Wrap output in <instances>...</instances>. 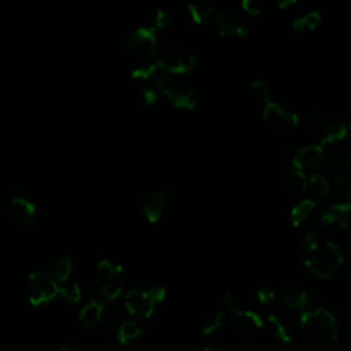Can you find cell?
Returning <instances> with one entry per match:
<instances>
[{"label":"cell","instance_id":"obj_4","mask_svg":"<svg viewBox=\"0 0 351 351\" xmlns=\"http://www.w3.org/2000/svg\"><path fill=\"white\" fill-rule=\"evenodd\" d=\"M311 132L319 137V145L339 144L347 134V125L329 108H313L307 117Z\"/></svg>","mask_w":351,"mask_h":351},{"label":"cell","instance_id":"obj_9","mask_svg":"<svg viewBox=\"0 0 351 351\" xmlns=\"http://www.w3.org/2000/svg\"><path fill=\"white\" fill-rule=\"evenodd\" d=\"M226 308L232 313L230 325L234 333L240 337H254L263 328V319L252 310L241 308L232 293H226L223 298Z\"/></svg>","mask_w":351,"mask_h":351},{"label":"cell","instance_id":"obj_31","mask_svg":"<svg viewBox=\"0 0 351 351\" xmlns=\"http://www.w3.org/2000/svg\"><path fill=\"white\" fill-rule=\"evenodd\" d=\"M156 71H158V69L155 67L154 63H151V64H145V66H140V67L133 69L132 73H130V77L136 81L149 82Z\"/></svg>","mask_w":351,"mask_h":351},{"label":"cell","instance_id":"obj_30","mask_svg":"<svg viewBox=\"0 0 351 351\" xmlns=\"http://www.w3.org/2000/svg\"><path fill=\"white\" fill-rule=\"evenodd\" d=\"M63 300L67 303H77L81 299V288L77 282H66L62 287H59V293Z\"/></svg>","mask_w":351,"mask_h":351},{"label":"cell","instance_id":"obj_2","mask_svg":"<svg viewBox=\"0 0 351 351\" xmlns=\"http://www.w3.org/2000/svg\"><path fill=\"white\" fill-rule=\"evenodd\" d=\"M166 289L156 282H145L132 288L123 299L125 311L137 319H148L163 302Z\"/></svg>","mask_w":351,"mask_h":351},{"label":"cell","instance_id":"obj_22","mask_svg":"<svg viewBox=\"0 0 351 351\" xmlns=\"http://www.w3.org/2000/svg\"><path fill=\"white\" fill-rule=\"evenodd\" d=\"M282 182L284 186L292 193H302L307 189V177L302 170L296 167L284 169Z\"/></svg>","mask_w":351,"mask_h":351},{"label":"cell","instance_id":"obj_34","mask_svg":"<svg viewBox=\"0 0 351 351\" xmlns=\"http://www.w3.org/2000/svg\"><path fill=\"white\" fill-rule=\"evenodd\" d=\"M158 96H159V93L154 86H144L140 92V104L144 108H148L156 103Z\"/></svg>","mask_w":351,"mask_h":351},{"label":"cell","instance_id":"obj_19","mask_svg":"<svg viewBox=\"0 0 351 351\" xmlns=\"http://www.w3.org/2000/svg\"><path fill=\"white\" fill-rule=\"evenodd\" d=\"M351 206L348 202L332 204L324 214L321 215V222L333 229H346L348 226Z\"/></svg>","mask_w":351,"mask_h":351},{"label":"cell","instance_id":"obj_21","mask_svg":"<svg viewBox=\"0 0 351 351\" xmlns=\"http://www.w3.org/2000/svg\"><path fill=\"white\" fill-rule=\"evenodd\" d=\"M103 307H104V303L97 300H90L81 308L80 322L84 330L92 332L96 328H99L101 314H103Z\"/></svg>","mask_w":351,"mask_h":351},{"label":"cell","instance_id":"obj_38","mask_svg":"<svg viewBox=\"0 0 351 351\" xmlns=\"http://www.w3.org/2000/svg\"><path fill=\"white\" fill-rule=\"evenodd\" d=\"M298 0H274V3L277 4V7L278 8H288V7H291L292 4H295Z\"/></svg>","mask_w":351,"mask_h":351},{"label":"cell","instance_id":"obj_15","mask_svg":"<svg viewBox=\"0 0 351 351\" xmlns=\"http://www.w3.org/2000/svg\"><path fill=\"white\" fill-rule=\"evenodd\" d=\"M277 300L292 311L304 313L315 307L314 296L300 288H282L277 291Z\"/></svg>","mask_w":351,"mask_h":351},{"label":"cell","instance_id":"obj_3","mask_svg":"<svg viewBox=\"0 0 351 351\" xmlns=\"http://www.w3.org/2000/svg\"><path fill=\"white\" fill-rule=\"evenodd\" d=\"M344 263V256L340 248L332 243L322 240L313 251L306 254V267L318 278H335Z\"/></svg>","mask_w":351,"mask_h":351},{"label":"cell","instance_id":"obj_18","mask_svg":"<svg viewBox=\"0 0 351 351\" xmlns=\"http://www.w3.org/2000/svg\"><path fill=\"white\" fill-rule=\"evenodd\" d=\"M325 149L319 144H311L299 148L292 156V163L299 170H310L318 167L324 162Z\"/></svg>","mask_w":351,"mask_h":351},{"label":"cell","instance_id":"obj_14","mask_svg":"<svg viewBox=\"0 0 351 351\" xmlns=\"http://www.w3.org/2000/svg\"><path fill=\"white\" fill-rule=\"evenodd\" d=\"M125 308L119 307L115 302H108L104 304L99 329L103 337L110 343H118V332L125 321Z\"/></svg>","mask_w":351,"mask_h":351},{"label":"cell","instance_id":"obj_6","mask_svg":"<svg viewBox=\"0 0 351 351\" xmlns=\"http://www.w3.org/2000/svg\"><path fill=\"white\" fill-rule=\"evenodd\" d=\"M303 332L315 341L333 343L337 340V325L335 315L325 307H313L300 315Z\"/></svg>","mask_w":351,"mask_h":351},{"label":"cell","instance_id":"obj_12","mask_svg":"<svg viewBox=\"0 0 351 351\" xmlns=\"http://www.w3.org/2000/svg\"><path fill=\"white\" fill-rule=\"evenodd\" d=\"M7 214L14 226L25 229L29 228L36 219V206L32 200L21 195L19 191L14 188Z\"/></svg>","mask_w":351,"mask_h":351},{"label":"cell","instance_id":"obj_17","mask_svg":"<svg viewBox=\"0 0 351 351\" xmlns=\"http://www.w3.org/2000/svg\"><path fill=\"white\" fill-rule=\"evenodd\" d=\"M167 195H169L167 189L151 191L141 195L138 200V206H140V211L143 213L144 218L148 222H156L162 217Z\"/></svg>","mask_w":351,"mask_h":351},{"label":"cell","instance_id":"obj_16","mask_svg":"<svg viewBox=\"0 0 351 351\" xmlns=\"http://www.w3.org/2000/svg\"><path fill=\"white\" fill-rule=\"evenodd\" d=\"M215 26L222 37H243L247 34L245 19L234 10H225L217 15Z\"/></svg>","mask_w":351,"mask_h":351},{"label":"cell","instance_id":"obj_29","mask_svg":"<svg viewBox=\"0 0 351 351\" xmlns=\"http://www.w3.org/2000/svg\"><path fill=\"white\" fill-rule=\"evenodd\" d=\"M222 322H223L222 311H213L203 318L200 324V333L204 336L213 335L222 326Z\"/></svg>","mask_w":351,"mask_h":351},{"label":"cell","instance_id":"obj_35","mask_svg":"<svg viewBox=\"0 0 351 351\" xmlns=\"http://www.w3.org/2000/svg\"><path fill=\"white\" fill-rule=\"evenodd\" d=\"M169 23H170V16H169V14H167L165 10H162V8H158V10L154 12L152 21H151L149 25H152L156 30H160V29L167 27Z\"/></svg>","mask_w":351,"mask_h":351},{"label":"cell","instance_id":"obj_36","mask_svg":"<svg viewBox=\"0 0 351 351\" xmlns=\"http://www.w3.org/2000/svg\"><path fill=\"white\" fill-rule=\"evenodd\" d=\"M243 10L252 16H256L263 10V0H241Z\"/></svg>","mask_w":351,"mask_h":351},{"label":"cell","instance_id":"obj_25","mask_svg":"<svg viewBox=\"0 0 351 351\" xmlns=\"http://www.w3.org/2000/svg\"><path fill=\"white\" fill-rule=\"evenodd\" d=\"M321 12L317 10H311L306 14H303L302 16L296 18L292 21V30L295 33H303V32H310V30H315L319 23H321Z\"/></svg>","mask_w":351,"mask_h":351},{"label":"cell","instance_id":"obj_26","mask_svg":"<svg viewBox=\"0 0 351 351\" xmlns=\"http://www.w3.org/2000/svg\"><path fill=\"white\" fill-rule=\"evenodd\" d=\"M307 188L311 191L314 197H317L319 200H326L332 192L329 181L321 174L308 176L307 177Z\"/></svg>","mask_w":351,"mask_h":351},{"label":"cell","instance_id":"obj_32","mask_svg":"<svg viewBox=\"0 0 351 351\" xmlns=\"http://www.w3.org/2000/svg\"><path fill=\"white\" fill-rule=\"evenodd\" d=\"M322 240H324V239H322L317 232L308 230V232H306V233L303 234V237H302V240H300V247H302L303 252L307 254V252L313 251Z\"/></svg>","mask_w":351,"mask_h":351},{"label":"cell","instance_id":"obj_8","mask_svg":"<svg viewBox=\"0 0 351 351\" xmlns=\"http://www.w3.org/2000/svg\"><path fill=\"white\" fill-rule=\"evenodd\" d=\"M123 267L110 261H100L97 263L93 287L95 291L107 302H115L122 292Z\"/></svg>","mask_w":351,"mask_h":351},{"label":"cell","instance_id":"obj_33","mask_svg":"<svg viewBox=\"0 0 351 351\" xmlns=\"http://www.w3.org/2000/svg\"><path fill=\"white\" fill-rule=\"evenodd\" d=\"M256 299L262 306H270L277 300V291L270 287H261L256 289Z\"/></svg>","mask_w":351,"mask_h":351},{"label":"cell","instance_id":"obj_39","mask_svg":"<svg viewBox=\"0 0 351 351\" xmlns=\"http://www.w3.org/2000/svg\"><path fill=\"white\" fill-rule=\"evenodd\" d=\"M60 351H78V348L71 343H64V344H62Z\"/></svg>","mask_w":351,"mask_h":351},{"label":"cell","instance_id":"obj_5","mask_svg":"<svg viewBox=\"0 0 351 351\" xmlns=\"http://www.w3.org/2000/svg\"><path fill=\"white\" fill-rule=\"evenodd\" d=\"M154 88L160 92L166 99L177 108L181 110H193L196 107V95L195 90L180 78V75L166 74L156 71L151 81Z\"/></svg>","mask_w":351,"mask_h":351},{"label":"cell","instance_id":"obj_10","mask_svg":"<svg viewBox=\"0 0 351 351\" xmlns=\"http://www.w3.org/2000/svg\"><path fill=\"white\" fill-rule=\"evenodd\" d=\"M121 47L125 52L137 58L154 56L159 47L158 30L152 25L138 26L121 40Z\"/></svg>","mask_w":351,"mask_h":351},{"label":"cell","instance_id":"obj_37","mask_svg":"<svg viewBox=\"0 0 351 351\" xmlns=\"http://www.w3.org/2000/svg\"><path fill=\"white\" fill-rule=\"evenodd\" d=\"M203 351H232V350L229 346H226L223 343H211V344L206 346Z\"/></svg>","mask_w":351,"mask_h":351},{"label":"cell","instance_id":"obj_28","mask_svg":"<svg viewBox=\"0 0 351 351\" xmlns=\"http://www.w3.org/2000/svg\"><path fill=\"white\" fill-rule=\"evenodd\" d=\"M71 270H73V261L69 256H60L52 265L51 277L58 284H64L69 280Z\"/></svg>","mask_w":351,"mask_h":351},{"label":"cell","instance_id":"obj_27","mask_svg":"<svg viewBox=\"0 0 351 351\" xmlns=\"http://www.w3.org/2000/svg\"><path fill=\"white\" fill-rule=\"evenodd\" d=\"M315 208V202L313 199H303L296 203L291 210V222L293 226H300L307 221Z\"/></svg>","mask_w":351,"mask_h":351},{"label":"cell","instance_id":"obj_11","mask_svg":"<svg viewBox=\"0 0 351 351\" xmlns=\"http://www.w3.org/2000/svg\"><path fill=\"white\" fill-rule=\"evenodd\" d=\"M59 293V284L51 277V274L38 270L33 271L27 277L26 295L33 306L48 303Z\"/></svg>","mask_w":351,"mask_h":351},{"label":"cell","instance_id":"obj_23","mask_svg":"<svg viewBox=\"0 0 351 351\" xmlns=\"http://www.w3.org/2000/svg\"><path fill=\"white\" fill-rule=\"evenodd\" d=\"M186 11L196 25H202L213 15L214 5L210 0H192L186 4Z\"/></svg>","mask_w":351,"mask_h":351},{"label":"cell","instance_id":"obj_1","mask_svg":"<svg viewBox=\"0 0 351 351\" xmlns=\"http://www.w3.org/2000/svg\"><path fill=\"white\" fill-rule=\"evenodd\" d=\"M250 89L256 101L262 106V118L270 130L276 133H288L298 126V114L289 111L276 101H271L269 89L263 81L254 80L250 85Z\"/></svg>","mask_w":351,"mask_h":351},{"label":"cell","instance_id":"obj_7","mask_svg":"<svg viewBox=\"0 0 351 351\" xmlns=\"http://www.w3.org/2000/svg\"><path fill=\"white\" fill-rule=\"evenodd\" d=\"M154 58V64L159 71L173 75L185 74L193 70L197 64V58L193 52L176 44L165 47L159 45Z\"/></svg>","mask_w":351,"mask_h":351},{"label":"cell","instance_id":"obj_24","mask_svg":"<svg viewBox=\"0 0 351 351\" xmlns=\"http://www.w3.org/2000/svg\"><path fill=\"white\" fill-rule=\"evenodd\" d=\"M144 335L143 326L133 319H125L118 332V344L129 346Z\"/></svg>","mask_w":351,"mask_h":351},{"label":"cell","instance_id":"obj_20","mask_svg":"<svg viewBox=\"0 0 351 351\" xmlns=\"http://www.w3.org/2000/svg\"><path fill=\"white\" fill-rule=\"evenodd\" d=\"M269 336L278 343H289L292 340V330L288 324L277 314H269L263 322Z\"/></svg>","mask_w":351,"mask_h":351},{"label":"cell","instance_id":"obj_13","mask_svg":"<svg viewBox=\"0 0 351 351\" xmlns=\"http://www.w3.org/2000/svg\"><path fill=\"white\" fill-rule=\"evenodd\" d=\"M325 151L324 162L326 163L333 181L337 185H347L350 178V154L337 148V144L329 145Z\"/></svg>","mask_w":351,"mask_h":351}]
</instances>
